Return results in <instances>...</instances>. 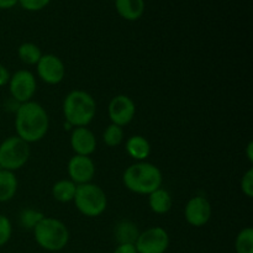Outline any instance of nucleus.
<instances>
[{
  "label": "nucleus",
  "mask_w": 253,
  "mask_h": 253,
  "mask_svg": "<svg viewBox=\"0 0 253 253\" xmlns=\"http://www.w3.org/2000/svg\"><path fill=\"white\" fill-rule=\"evenodd\" d=\"M49 128V116L46 109L37 101L20 104L15 111L16 136L25 142L35 143L47 135Z\"/></svg>",
  "instance_id": "nucleus-1"
},
{
  "label": "nucleus",
  "mask_w": 253,
  "mask_h": 253,
  "mask_svg": "<svg viewBox=\"0 0 253 253\" xmlns=\"http://www.w3.org/2000/svg\"><path fill=\"white\" fill-rule=\"evenodd\" d=\"M126 189L135 194L150 195L162 187L163 174L160 168L150 162H135L128 166L123 174Z\"/></svg>",
  "instance_id": "nucleus-2"
},
{
  "label": "nucleus",
  "mask_w": 253,
  "mask_h": 253,
  "mask_svg": "<svg viewBox=\"0 0 253 253\" xmlns=\"http://www.w3.org/2000/svg\"><path fill=\"white\" fill-rule=\"evenodd\" d=\"M62 110L66 124L72 128L86 127L96 115V101L88 91L74 89L64 98Z\"/></svg>",
  "instance_id": "nucleus-3"
},
{
  "label": "nucleus",
  "mask_w": 253,
  "mask_h": 253,
  "mask_svg": "<svg viewBox=\"0 0 253 253\" xmlns=\"http://www.w3.org/2000/svg\"><path fill=\"white\" fill-rule=\"evenodd\" d=\"M32 231L36 244L46 251H62L69 242L68 227L56 217L43 216Z\"/></svg>",
  "instance_id": "nucleus-4"
},
{
  "label": "nucleus",
  "mask_w": 253,
  "mask_h": 253,
  "mask_svg": "<svg viewBox=\"0 0 253 253\" xmlns=\"http://www.w3.org/2000/svg\"><path fill=\"white\" fill-rule=\"evenodd\" d=\"M77 210L86 217L100 216L108 207V197L101 187L94 183L77 185L73 199Z\"/></svg>",
  "instance_id": "nucleus-5"
},
{
  "label": "nucleus",
  "mask_w": 253,
  "mask_h": 253,
  "mask_svg": "<svg viewBox=\"0 0 253 253\" xmlns=\"http://www.w3.org/2000/svg\"><path fill=\"white\" fill-rule=\"evenodd\" d=\"M30 145L20 137L10 136L0 143V169L16 172L29 161Z\"/></svg>",
  "instance_id": "nucleus-6"
},
{
  "label": "nucleus",
  "mask_w": 253,
  "mask_h": 253,
  "mask_svg": "<svg viewBox=\"0 0 253 253\" xmlns=\"http://www.w3.org/2000/svg\"><path fill=\"white\" fill-rule=\"evenodd\" d=\"M9 93L12 100L22 104L31 101L37 90L36 77L27 69H19L11 74L7 83Z\"/></svg>",
  "instance_id": "nucleus-7"
},
{
  "label": "nucleus",
  "mask_w": 253,
  "mask_h": 253,
  "mask_svg": "<svg viewBox=\"0 0 253 253\" xmlns=\"http://www.w3.org/2000/svg\"><path fill=\"white\" fill-rule=\"evenodd\" d=\"M135 246L138 253H165L169 247V235L161 226L150 227L140 232Z\"/></svg>",
  "instance_id": "nucleus-8"
},
{
  "label": "nucleus",
  "mask_w": 253,
  "mask_h": 253,
  "mask_svg": "<svg viewBox=\"0 0 253 253\" xmlns=\"http://www.w3.org/2000/svg\"><path fill=\"white\" fill-rule=\"evenodd\" d=\"M37 76L48 85H57L66 77V66L58 56L53 53L42 54L36 64Z\"/></svg>",
  "instance_id": "nucleus-9"
},
{
  "label": "nucleus",
  "mask_w": 253,
  "mask_h": 253,
  "mask_svg": "<svg viewBox=\"0 0 253 253\" xmlns=\"http://www.w3.org/2000/svg\"><path fill=\"white\" fill-rule=\"evenodd\" d=\"M108 114L111 124L125 127L135 119L136 105L135 101L125 94L115 95L108 105Z\"/></svg>",
  "instance_id": "nucleus-10"
},
{
  "label": "nucleus",
  "mask_w": 253,
  "mask_h": 253,
  "mask_svg": "<svg viewBox=\"0 0 253 253\" xmlns=\"http://www.w3.org/2000/svg\"><path fill=\"white\" fill-rule=\"evenodd\" d=\"M211 204L203 195H195L190 198L184 207V219L190 226H205L211 219Z\"/></svg>",
  "instance_id": "nucleus-11"
},
{
  "label": "nucleus",
  "mask_w": 253,
  "mask_h": 253,
  "mask_svg": "<svg viewBox=\"0 0 253 253\" xmlns=\"http://www.w3.org/2000/svg\"><path fill=\"white\" fill-rule=\"evenodd\" d=\"M69 179L76 183L77 185L91 183L95 177V163L89 156L74 155L68 161L67 166Z\"/></svg>",
  "instance_id": "nucleus-12"
},
{
  "label": "nucleus",
  "mask_w": 253,
  "mask_h": 253,
  "mask_svg": "<svg viewBox=\"0 0 253 253\" xmlns=\"http://www.w3.org/2000/svg\"><path fill=\"white\" fill-rule=\"evenodd\" d=\"M69 143L74 155L89 156L90 157L96 150V137L90 128L74 127L71 132Z\"/></svg>",
  "instance_id": "nucleus-13"
},
{
  "label": "nucleus",
  "mask_w": 253,
  "mask_h": 253,
  "mask_svg": "<svg viewBox=\"0 0 253 253\" xmlns=\"http://www.w3.org/2000/svg\"><path fill=\"white\" fill-rule=\"evenodd\" d=\"M125 150L127 155L136 162L146 161L151 155V143L142 135H133L125 142Z\"/></svg>",
  "instance_id": "nucleus-14"
},
{
  "label": "nucleus",
  "mask_w": 253,
  "mask_h": 253,
  "mask_svg": "<svg viewBox=\"0 0 253 253\" xmlns=\"http://www.w3.org/2000/svg\"><path fill=\"white\" fill-rule=\"evenodd\" d=\"M118 14L128 21H136L145 12V0H115Z\"/></svg>",
  "instance_id": "nucleus-15"
},
{
  "label": "nucleus",
  "mask_w": 253,
  "mask_h": 253,
  "mask_svg": "<svg viewBox=\"0 0 253 253\" xmlns=\"http://www.w3.org/2000/svg\"><path fill=\"white\" fill-rule=\"evenodd\" d=\"M148 207L155 214H167L173 207L172 195L165 188H158L148 195Z\"/></svg>",
  "instance_id": "nucleus-16"
},
{
  "label": "nucleus",
  "mask_w": 253,
  "mask_h": 253,
  "mask_svg": "<svg viewBox=\"0 0 253 253\" xmlns=\"http://www.w3.org/2000/svg\"><path fill=\"white\" fill-rule=\"evenodd\" d=\"M17 187L19 182L15 172L0 169V203H6L14 199Z\"/></svg>",
  "instance_id": "nucleus-17"
},
{
  "label": "nucleus",
  "mask_w": 253,
  "mask_h": 253,
  "mask_svg": "<svg viewBox=\"0 0 253 253\" xmlns=\"http://www.w3.org/2000/svg\"><path fill=\"white\" fill-rule=\"evenodd\" d=\"M114 235H115L116 241L119 245L121 244H133L135 245L136 240H137L140 231H138L136 224L128 220H123L119 222L114 230Z\"/></svg>",
  "instance_id": "nucleus-18"
},
{
  "label": "nucleus",
  "mask_w": 253,
  "mask_h": 253,
  "mask_svg": "<svg viewBox=\"0 0 253 253\" xmlns=\"http://www.w3.org/2000/svg\"><path fill=\"white\" fill-rule=\"evenodd\" d=\"M77 192V184L71 179L57 180L52 187V197L58 203L73 202Z\"/></svg>",
  "instance_id": "nucleus-19"
},
{
  "label": "nucleus",
  "mask_w": 253,
  "mask_h": 253,
  "mask_svg": "<svg viewBox=\"0 0 253 253\" xmlns=\"http://www.w3.org/2000/svg\"><path fill=\"white\" fill-rule=\"evenodd\" d=\"M42 54L43 53L41 52V48L32 42H24L17 48V56L20 61L26 66H36Z\"/></svg>",
  "instance_id": "nucleus-20"
},
{
  "label": "nucleus",
  "mask_w": 253,
  "mask_h": 253,
  "mask_svg": "<svg viewBox=\"0 0 253 253\" xmlns=\"http://www.w3.org/2000/svg\"><path fill=\"white\" fill-rule=\"evenodd\" d=\"M124 138H125L124 127L115 125V124H110L106 126L103 132V141L108 147H118L124 142Z\"/></svg>",
  "instance_id": "nucleus-21"
},
{
  "label": "nucleus",
  "mask_w": 253,
  "mask_h": 253,
  "mask_svg": "<svg viewBox=\"0 0 253 253\" xmlns=\"http://www.w3.org/2000/svg\"><path fill=\"white\" fill-rule=\"evenodd\" d=\"M236 253H253V229L245 227L237 234L235 240Z\"/></svg>",
  "instance_id": "nucleus-22"
},
{
  "label": "nucleus",
  "mask_w": 253,
  "mask_h": 253,
  "mask_svg": "<svg viewBox=\"0 0 253 253\" xmlns=\"http://www.w3.org/2000/svg\"><path fill=\"white\" fill-rule=\"evenodd\" d=\"M44 215L42 212L37 211V210L34 209H25L24 211L20 214V222L24 227H27V229H32L43 219Z\"/></svg>",
  "instance_id": "nucleus-23"
},
{
  "label": "nucleus",
  "mask_w": 253,
  "mask_h": 253,
  "mask_svg": "<svg viewBox=\"0 0 253 253\" xmlns=\"http://www.w3.org/2000/svg\"><path fill=\"white\" fill-rule=\"evenodd\" d=\"M12 225L11 221L4 214H0V247L5 246L11 239Z\"/></svg>",
  "instance_id": "nucleus-24"
},
{
  "label": "nucleus",
  "mask_w": 253,
  "mask_h": 253,
  "mask_svg": "<svg viewBox=\"0 0 253 253\" xmlns=\"http://www.w3.org/2000/svg\"><path fill=\"white\" fill-rule=\"evenodd\" d=\"M241 192L246 195L247 198L253 197V168H250L241 178Z\"/></svg>",
  "instance_id": "nucleus-25"
},
{
  "label": "nucleus",
  "mask_w": 253,
  "mask_h": 253,
  "mask_svg": "<svg viewBox=\"0 0 253 253\" xmlns=\"http://www.w3.org/2000/svg\"><path fill=\"white\" fill-rule=\"evenodd\" d=\"M51 0H19V4L27 11H39L44 9Z\"/></svg>",
  "instance_id": "nucleus-26"
},
{
  "label": "nucleus",
  "mask_w": 253,
  "mask_h": 253,
  "mask_svg": "<svg viewBox=\"0 0 253 253\" xmlns=\"http://www.w3.org/2000/svg\"><path fill=\"white\" fill-rule=\"evenodd\" d=\"M10 77H11V73L9 72V69L4 64L0 63V88L7 85V83L10 81Z\"/></svg>",
  "instance_id": "nucleus-27"
},
{
  "label": "nucleus",
  "mask_w": 253,
  "mask_h": 253,
  "mask_svg": "<svg viewBox=\"0 0 253 253\" xmlns=\"http://www.w3.org/2000/svg\"><path fill=\"white\" fill-rule=\"evenodd\" d=\"M114 253H138L133 244H121L115 249Z\"/></svg>",
  "instance_id": "nucleus-28"
},
{
  "label": "nucleus",
  "mask_w": 253,
  "mask_h": 253,
  "mask_svg": "<svg viewBox=\"0 0 253 253\" xmlns=\"http://www.w3.org/2000/svg\"><path fill=\"white\" fill-rule=\"evenodd\" d=\"M19 2V0H0V9H11Z\"/></svg>",
  "instance_id": "nucleus-29"
},
{
  "label": "nucleus",
  "mask_w": 253,
  "mask_h": 253,
  "mask_svg": "<svg viewBox=\"0 0 253 253\" xmlns=\"http://www.w3.org/2000/svg\"><path fill=\"white\" fill-rule=\"evenodd\" d=\"M246 156L247 158H249L250 162H253V142L252 141H250L249 143H247V147H246Z\"/></svg>",
  "instance_id": "nucleus-30"
}]
</instances>
